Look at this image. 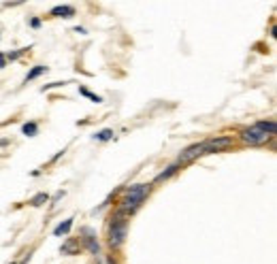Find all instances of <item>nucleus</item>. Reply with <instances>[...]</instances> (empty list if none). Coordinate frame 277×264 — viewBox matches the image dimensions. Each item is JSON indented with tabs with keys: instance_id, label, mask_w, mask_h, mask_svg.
I'll list each match as a JSON object with an SVG mask.
<instances>
[{
	"instance_id": "nucleus-17",
	"label": "nucleus",
	"mask_w": 277,
	"mask_h": 264,
	"mask_svg": "<svg viewBox=\"0 0 277 264\" xmlns=\"http://www.w3.org/2000/svg\"><path fill=\"white\" fill-rule=\"evenodd\" d=\"M28 49H30V47H21V49H17V52H9V53H4V58L11 60V62L13 60H19L24 53H28Z\"/></svg>"
},
{
	"instance_id": "nucleus-21",
	"label": "nucleus",
	"mask_w": 277,
	"mask_h": 264,
	"mask_svg": "<svg viewBox=\"0 0 277 264\" xmlns=\"http://www.w3.org/2000/svg\"><path fill=\"white\" fill-rule=\"evenodd\" d=\"M75 32H77V34H85V28H79V26H77V28H75Z\"/></svg>"
},
{
	"instance_id": "nucleus-22",
	"label": "nucleus",
	"mask_w": 277,
	"mask_h": 264,
	"mask_svg": "<svg viewBox=\"0 0 277 264\" xmlns=\"http://www.w3.org/2000/svg\"><path fill=\"white\" fill-rule=\"evenodd\" d=\"M107 262H109V264H117L115 260H113V258H109V260H107Z\"/></svg>"
},
{
	"instance_id": "nucleus-18",
	"label": "nucleus",
	"mask_w": 277,
	"mask_h": 264,
	"mask_svg": "<svg viewBox=\"0 0 277 264\" xmlns=\"http://www.w3.org/2000/svg\"><path fill=\"white\" fill-rule=\"evenodd\" d=\"M62 85H66L64 81H54V83H49V85H43L41 92H49V90H54V88H62Z\"/></svg>"
},
{
	"instance_id": "nucleus-8",
	"label": "nucleus",
	"mask_w": 277,
	"mask_h": 264,
	"mask_svg": "<svg viewBox=\"0 0 277 264\" xmlns=\"http://www.w3.org/2000/svg\"><path fill=\"white\" fill-rule=\"evenodd\" d=\"M79 241L77 239H68V241H64L62 247H60V252L62 254H66V256H75V254H79Z\"/></svg>"
},
{
	"instance_id": "nucleus-20",
	"label": "nucleus",
	"mask_w": 277,
	"mask_h": 264,
	"mask_svg": "<svg viewBox=\"0 0 277 264\" xmlns=\"http://www.w3.org/2000/svg\"><path fill=\"white\" fill-rule=\"evenodd\" d=\"M6 66V58H4V53H0V68H4Z\"/></svg>"
},
{
	"instance_id": "nucleus-10",
	"label": "nucleus",
	"mask_w": 277,
	"mask_h": 264,
	"mask_svg": "<svg viewBox=\"0 0 277 264\" xmlns=\"http://www.w3.org/2000/svg\"><path fill=\"white\" fill-rule=\"evenodd\" d=\"M177 170H179V164H170V166H166V170H162V173L158 175V177H156V179H154V183H162V181H166V179H170V177H173L175 173H177Z\"/></svg>"
},
{
	"instance_id": "nucleus-16",
	"label": "nucleus",
	"mask_w": 277,
	"mask_h": 264,
	"mask_svg": "<svg viewBox=\"0 0 277 264\" xmlns=\"http://www.w3.org/2000/svg\"><path fill=\"white\" fill-rule=\"evenodd\" d=\"M79 94H81V96H85V98H90V101H92V103H96V105H101V103H103V96L92 94V92H90L88 88H83V85L79 88Z\"/></svg>"
},
{
	"instance_id": "nucleus-7",
	"label": "nucleus",
	"mask_w": 277,
	"mask_h": 264,
	"mask_svg": "<svg viewBox=\"0 0 277 264\" xmlns=\"http://www.w3.org/2000/svg\"><path fill=\"white\" fill-rule=\"evenodd\" d=\"M49 15H52V17H64V19H70V17L75 15V6H70V4L54 6V9L49 11Z\"/></svg>"
},
{
	"instance_id": "nucleus-3",
	"label": "nucleus",
	"mask_w": 277,
	"mask_h": 264,
	"mask_svg": "<svg viewBox=\"0 0 277 264\" xmlns=\"http://www.w3.org/2000/svg\"><path fill=\"white\" fill-rule=\"evenodd\" d=\"M234 145V139L232 137H216V139H207L203 141V156L205 154H218V152H224Z\"/></svg>"
},
{
	"instance_id": "nucleus-4",
	"label": "nucleus",
	"mask_w": 277,
	"mask_h": 264,
	"mask_svg": "<svg viewBox=\"0 0 277 264\" xmlns=\"http://www.w3.org/2000/svg\"><path fill=\"white\" fill-rule=\"evenodd\" d=\"M241 141L245 143V145H265V143L271 139L267 132H262L260 128H256V126H252V128H245V130H241Z\"/></svg>"
},
{
	"instance_id": "nucleus-9",
	"label": "nucleus",
	"mask_w": 277,
	"mask_h": 264,
	"mask_svg": "<svg viewBox=\"0 0 277 264\" xmlns=\"http://www.w3.org/2000/svg\"><path fill=\"white\" fill-rule=\"evenodd\" d=\"M73 219L75 217H68L64 219V222H60L58 226L54 228V237H66V234L70 232V228H73Z\"/></svg>"
},
{
	"instance_id": "nucleus-14",
	"label": "nucleus",
	"mask_w": 277,
	"mask_h": 264,
	"mask_svg": "<svg viewBox=\"0 0 277 264\" xmlns=\"http://www.w3.org/2000/svg\"><path fill=\"white\" fill-rule=\"evenodd\" d=\"M49 201V194L47 192H39V194H34L32 198H30V205L32 207H41V205H45Z\"/></svg>"
},
{
	"instance_id": "nucleus-11",
	"label": "nucleus",
	"mask_w": 277,
	"mask_h": 264,
	"mask_svg": "<svg viewBox=\"0 0 277 264\" xmlns=\"http://www.w3.org/2000/svg\"><path fill=\"white\" fill-rule=\"evenodd\" d=\"M43 73H47V66H43V64H37V66H32L30 70H28V75H26V83L28 81H34L37 77H41Z\"/></svg>"
},
{
	"instance_id": "nucleus-13",
	"label": "nucleus",
	"mask_w": 277,
	"mask_h": 264,
	"mask_svg": "<svg viewBox=\"0 0 277 264\" xmlns=\"http://www.w3.org/2000/svg\"><path fill=\"white\" fill-rule=\"evenodd\" d=\"M21 132H24L26 137H37V132H39V124H37V122H26L24 126H21Z\"/></svg>"
},
{
	"instance_id": "nucleus-23",
	"label": "nucleus",
	"mask_w": 277,
	"mask_h": 264,
	"mask_svg": "<svg viewBox=\"0 0 277 264\" xmlns=\"http://www.w3.org/2000/svg\"><path fill=\"white\" fill-rule=\"evenodd\" d=\"M11 264H15V262H11Z\"/></svg>"
},
{
	"instance_id": "nucleus-6",
	"label": "nucleus",
	"mask_w": 277,
	"mask_h": 264,
	"mask_svg": "<svg viewBox=\"0 0 277 264\" xmlns=\"http://www.w3.org/2000/svg\"><path fill=\"white\" fill-rule=\"evenodd\" d=\"M83 234V245L90 249V254H101V245H98V241H96V232L92 230V228H83L81 230Z\"/></svg>"
},
{
	"instance_id": "nucleus-2",
	"label": "nucleus",
	"mask_w": 277,
	"mask_h": 264,
	"mask_svg": "<svg viewBox=\"0 0 277 264\" xmlns=\"http://www.w3.org/2000/svg\"><path fill=\"white\" fill-rule=\"evenodd\" d=\"M128 217L124 211H115L111 215L109 222V247L111 249H119L126 243V234H128Z\"/></svg>"
},
{
	"instance_id": "nucleus-15",
	"label": "nucleus",
	"mask_w": 277,
	"mask_h": 264,
	"mask_svg": "<svg viewBox=\"0 0 277 264\" xmlns=\"http://www.w3.org/2000/svg\"><path fill=\"white\" fill-rule=\"evenodd\" d=\"M113 134H115V132H113L111 128H105V130H101V132H96V134H94V141L107 143V141H111V139H113Z\"/></svg>"
},
{
	"instance_id": "nucleus-12",
	"label": "nucleus",
	"mask_w": 277,
	"mask_h": 264,
	"mask_svg": "<svg viewBox=\"0 0 277 264\" xmlns=\"http://www.w3.org/2000/svg\"><path fill=\"white\" fill-rule=\"evenodd\" d=\"M254 126L260 128L262 132H267L269 137H273V134H275V122H273V119H269V122H267V119H262V122H256Z\"/></svg>"
},
{
	"instance_id": "nucleus-19",
	"label": "nucleus",
	"mask_w": 277,
	"mask_h": 264,
	"mask_svg": "<svg viewBox=\"0 0 277 264\" xmlns=\"http://www.w3.org/2000/svg\"><path fill=\"white\" fill-rule=\"evenodd\" d=\"M30 26H32V28H39V26H41V19H39V17H32V19H30Z\"/></svg>"
},
{
	"instance_id": "nucleus-5",
	"label": "nucleus",
	"mask_w": 277,
	"mask_h": 264,
	"mask_svg": "<svg viewBox=\"0 0 277 264\" xmlns=\"http://www.w3.org/2000/svg\"><path fill=\"white\" fill-rule=\"evenodd\" d=\"M201 156H203V143H194V145L186 147V149H183V152L179 154V158H177V164H179V166H183V164L194 162L196 158H201Z\"/></svg>"
},
{
	"instance_id": "nucleus-1",
	"label": "nucleus",
	"mask_w": 277,
	"mask_h": 264,
	"mask_svg": "<svg viewBox=\"0 0 277 264\" xmlns=\"http://www.w3.org/2000/svg\"><path fill=\"white\" fill-rule=\"evenodd\" d=\"M149 192H152V183H137V185L126 188L122 201H119V211H124L126 215L130 217L134 211L141 209V205L145 203V198L149 196Z\"/></svg>"
}]
</instances>
